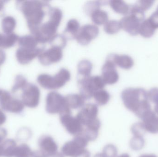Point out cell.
I'll list each match as a JSON object with an SVG mask.
<instances>
[{"mask_svg": "<svg viewBox=\"0 0 158 157\" xmlns=\"http://www.w3.org/2000/svg\"><path fill=\"white\" fill-rule=\"evenodd\" d=\"M121 99L125 108L141 120L152 111L148 92L143 88H126L122 92Z\"/></svg>", "mask_w": 158, "mask_h": 157, "instance_id": "6da1fadb", "label": "cell"}, {"mask_svg": "<svg viewBox=\"0 0 158 157\" xmlns=\"http://www.w3.org/2000/svg\"><path fill=\"white\" fill-rule=\"evenodd\" d=\"M17 5L27 20L30 31L39 27L43 24L51 8L47 1H18Z\"/></svg>", "mask_w": 158, "mask_h": 157, "instance_id": "7a4b0ae2", "label": "cell"}, {"mask_svg": "<svg viewBox=\"0 0 158 157\" xmlns=\"http://www.w3.org/2000/svg\"><path fill=\"white\" fill-rule=\"evenodd\" d=\"M62 17L63 13L61 9L57 7H51L49 20L39 27L31 30V33L40 44L44 45L57 34L56 32Z\"/></svg>", "mask_w": 158, "mask_h": 157, "instance_id": "3957f363", "label": "cell"}, {"mask_svg": "<svg viewBox=\"0 0 158 157\" xmlns=\"http://www.w3.org/2000/svg\"><path fill=\"white\" fill-rule=\"evenodd\" d=\"M88 142L82 134L75 136L73 140L63 145L61 149L62 153L67 157H90V152L85 149Z\"/></svg>", "mask_w": 158, "mask_h": 157, "instance_id": "277c9868", "label": "cell"}, {"mask_svg": "<svg viewBox=\"0 0 158 157\" xmlns=\"http://www.w3.org/2000/svg\"><path fill=\"white\" fill-rule=\"evenodd\" d=\"M80 95L85 99H91L94 93L103 89L106 86L101 76H95L77 80Z\"/></svg>", "mask_w": 158, "mask_h": 157, "instance_id": "5b68a950", "label": "cell"}, {"mask_svg": "<svg viewBox=\"0 0 158 157\" xmlns=\"http://www.w3.org/2000/svg\"><path fill=\"white\" fill-rule=\"evenodd\" d=\"M46 111L51 114H61L71 112L67 104L65 97L56 91H52L47 95Z\"/></svg>", "mask_w": 158, "mask_h": 157, "instance_id": "8992f818", "label": "cell"}, {"mask_svg": "<svg viewBox=\"0 0 158 157\" xmlns=\"http://www.w3.org/2000/svg\"><path fill=\"white\" fill-rule=\"evenodd\" d=\"M0 107L7 112L21 114L25 106L21 100L13 97L7 90L0 89Z\"/></svg>", "mask_w": 158, "mask_h": 157, "instance_id": "52a82bcc", "label": "cell"}, {"mask_svg": "<svg viewBox=\"0 0 158 157\" xmlns=\"http://www.w3.org/2000/svg\"><path fill=\"white\" fill-rule=\"evenodd\" d=\"M21 100L25 106L35 108L39 106L40 98V91L34 84L27 83L22 89Z\"/></svg>", "mask_w": 158, "mask_h": 157, "instance_id": "ba28073f", "label": "cell"}, {"mask_svg": "<svg viewBox=\"0 0 158 157\" xmlns=\"http://www.w3.org/2000/svg\"><path fill=\"white\" fill-rule=\"evenodd\" d=\"M60 120L69 133L75 136L82 133L83 126L77 117L72 116L71 112L60 114Z\"/></svg>", "mask_w": 158, "mask_h": 157, "instance_id": "9c48e42d", "label": "cell"}, {"mask_svg": "<svg viewBox=\"0 0 158 157\" xmlns=\"http://www.w3.org/2000/svg\"><path fill=\"white\" fill-rule=\"evenodd\" d=\"M98 107L97 104L88 103L81 108L76 117L83 126L86 127L98 119Z\"/></svg>", "mask_w": 158, "mask_h": 157, "instance_id": "30bf717a", "label": "cell"}, {"mask_svg": "<svg viewBox=\"0 0 158 157\" xmlns=\"http://www.w3.org/2000/svg\"><path fill=\"white\" fill-rule=\"evenodd\" d=\"M98 34L99 29L96 26L87 24L80 28L76 39L79 44L85 46L97 37Z\"/></svg>", "mask_w": 158, "mask_h": 157, "instance_id": "8fae6325", "label": "cell"}, {"mask_svg": "<svg viewBox=\"0 0 158 157\" xmlns=\"http://www.w3.org/2000/svg\"><path fill=\"white\" fill-rule=\"evenodd\" d=\"M63 57V49L56 46H52L48 49L44 50L38 58L42 65L47 66L60 61Z\"/></svg>", "mask_w": 158, "mask_h": 157, "instance_id": "7c38bea8", "label": "cell"}, {"mask_svg": "<svg viewBox=\"0 0 158 157\" xmlns=\"http://www.w3.org/2000/svg\"><path fill=\"white\" fill-rule=\"evenodd\" d=\"M44 45L35 49L19 47L16 52V57L18 62L21 65L28 64L35 58L38 57L45 50Z\"/></svg>", "mask_w": 158, "mask_h": 157, "instance_id": "4fadbf2b", "label": "cell"}, {"mask_svg": "<svg viewBox=\"0 0 158 157\" xmlns=\"http://www.w3.org/2000/svg\"><path fill=\"white\" fill-rule=\"evenodd\" d=\"M106 84L112 85L118 81L119 76L116 70V65L113 61L107 57L102 68V76Z\"/></svg>", "mask_w": 158, "mask_h": 157, "instance_id": "5bb4252c", "label": "cell"}, {"mask_svg": "<svg viewBox=\"0 0 158 157\" xmlns=\"http://www.w3.org/2000/svg\"><path fill=\"white\" fill-rule=\"evenodd\" d=\"M121 29L132 36L139 34V28L142 22L132 15L124 16L119 21Z\"/></svg>", "mask_w": 158, "mask_h": 157, "instance_id": "9a60e30c", "label": "cell"}, {"mask_svg": "<svg viewBox=\"0 0 158 157\" xmlns=\"http://www.w3.org/2000/svg\"><path fill=\"white\" fill-rule=\"evenodd\" d=\"M38 145L40 150L45 155H52L58 152V145L50 135H42L39 138Z\"/></svg>", "mask_w": 158, "mask_h": 157, "instance_id": "2e32d148", "label": "cell"}, {"mask_svg": "<svg viewBox=\"0 0 158 157\" xmlns=\"http://www.w3.org/2000/svg\"><path fill=\"white\" fill-rule=\"evenodd\" d=\"M142 123L146 132L151 134L158 133V116L151 111L142 119Z\"/></svg>", "mask_w": 158, "mask_h": 157, "instance_id": "e0dca14e", "label": "cell"}, {"mask_svg": "<svg viewBox=\"0 0 158 157\" xmlns=\"http://www.w3.org/2000/svg\"><path fill=\"white\" fill-rule=\"evenodd\" d=\"M107 57L113 61L116 66L118 65L122 69L129 70L131 69L134 64L132 58L128 55L110 54Z\"/></svg>", "mask_w": 158, "mask_h": 157, "instance_id": "ac0fdd59", "label": "cell"}, {"mask_svg": "<svg viewBox=\"0 0 158 157\" xmlns=\"http://www.w3.org/2000/svg\"><path fill=\"white\" fill-rule=\"evenodd\" d=\"M71 74L68 70L62 68L58 73L53 77V89H59L63 87L66 83L70 80Z\"/></svg>", "mask_w": 158, "mask_h": 157, "instance_id": "d6986e66", "label": "cell"}, {"mask_svg": "<svg viewBox=\"0 0 158 157\" xmlns=\"http://www.w3.org/2000/svg\"><path fill=\"white\" fill-rule=\"evenodd\" d=\"M100 126L101 122L99 119H97L86 126L82 134L89 142L95 141L98 136Z\"/></svg>", "mask_w": 158, "mask_h": 157, "instance_id": "ffe728a7", "label": "cell"}, {"mask_svg": "<svg viewBox=\"0 0 158 157\" xmlns=\"http://www.w3.org/2000/svg\"><path fill=\"white\" fill-rule=\"evenodd\" d=\"M17 144L14 139L5 140L0 144V157H14Z\"/></svg>", "mask_w": 158, "mask_h": 157, "instance_id": "44dd1931", "label": "cell"}, {"mask_svg": "<svg viewBox=\"0 0 158 157\" xmlns=\"http://www.w3.org/2000/svg\"><path fill=\"white\" fill-rule=\"evenodd\" d=\"M80 28V24L77 19H70L68 22L63 35L66 38L68 39H76Z\"/></svg>", "mask_w": 158, "mask_h": 157, "instance_id": "7402d4cb", "label": "cell"}, {"mask_svg": "<svg viewBox=\"0 0 158 157\" xmlns=\"http://www.w3.org/2000/svg\"><path fill=\"white\" fill-rule=\"evenodd\" d=\"M65 97L67 104L70 109H77L85 105L84 99L79 94H69Z\"/></svg>", "mask_w": 158, "mask_h": 157, "instance_id": "603a6c76", "label": "cell"}, {"mask_svg": "<svg viewBox=\"0 0 158 157\" xmlns=\"http://www.w3.org/2000/svg\"><path fill=\"white\" fill-rule=\"evenodd\" d=\"M93 64L89 61L84 60L81 61L78 65L77 79L91 76Z\"/></svg>", "mask_w": 158, "mask_h": 157, "instance_id": "cb8c5ba5", "label": "cell"}, {"mask_svg": "<svg viewBox=\"0 0 158 157\" xmlns=\"http://www.w3.org/2000/svg\"><path fill=\"white\" fill-rule=\"evenodd\" d=\"M18 41L19 45L22 48L35 49L40 47V46L39 45L40 44L39 41L32 35L21 36L19 38Z\"/></svg>", "mask_w": 158, "mask_h": 157, "instance_id": "d4e9b609", "label": "cell"}, {"mask_svg": "<svg viewBox=\"0 0 158 157\" xmlns=\"http://www.w3.org/2000/svg\"><path fill=\"white\" fill-rule=\"evenodd\" d=\"M109 3L111 8L118 14L125 16L129 14L131 5H128L124 1L113 0L109 2Z\"/></svg>", "mask_w": 158, "mask_h": 157, "instance_id": "484cf974", "label": "cell"}, {"mask_svg": "<svg viewBox=\"0 0 158 157\" xmlns=\"http://www.w3.org/2000/svg\"><path fill=\"white\" fill-rule=\"evenodd\" d=\"M90 15L92 21L96 25H105L108 21L107 13L100 8H98L93 11Z\"/></svg>", "mask_w": 158, "mask_h": 157, "instance_id": "4316f807", "label": "cell"}, {"mask_svg": "<svg viewBox=\"0 0 158 157\" xmlns=\"http://www.w3.org/2000/svg\"><path fill=\"white\" fill-rule=\"evenodd\" d=\"M19 36L15 33L2 35V40L0 43V48L9 49L15 46L16 42L18 41Z\"/></svg>", "mask_w": 158, "mask_h": 157, "instance_id": "83f0119b", "label": "cell"}, {"mask_svg": "<svg viewBox=\"0 0 158 157\" xmlns=\"http://www.w3.org/2000/svg\"><path fill=\"white\" fill-rule=\"evenodd\" d=\"M16 26V21L13 17L8 16L3 18L2 21V27L4 34L13 33Z\"/></svg>", "mask_w": 158, "mask_h": 157, "instance_id": "f1b7e54d", "label": "cell"}, {"mask_svg": "<svg viewBox=\"0 0 158 157\" xmlns=\"http://www.w3.org/2000/svg\"><path fill=\"white\" fill-rule=\"evenodd\" d=\"M156 29L152 26L148 19H145L141 23L139 34L144 38H150L155 34Z\"/></svg>", "mask_w": 158, "mask_h": 157, "instance_id": "f546056e", "label": "cell"}, {"mask_svg": "<svg viewBox=\"0 0 158 157\" xmlns=\"http://www.w3.org/2000/svg\"><path fill=\"white\" fill-rule=\"evenodd\" d=\"M97 105L99 106H104L107 104L110 99V95L109 93L103 89L95 91L93 96Z\"/></svg>", "mask_w": 158, "mask_h": 157, "instance_id": "4dcf8cb0", "label": "cell"}, {"mask_svg": "<svg viewBox=\"0 0 158 157\" xmlns=\"http://www.w3.org/2000/svg\"><path fill=\"white\" fill-rule=\"evenodd\" d=\"M38 84L46 89H54L53 77L47 74H42L37 77Z\"/></svg>", "mask_w": 158, "mask_h": 157, "instance_id": "1f68e13d", "label": "cell"}, {"mask_svg": "<svg viewBox=\"0 0 158 157\" xmlns=\"http://www.w3.org/2000/svg\"><path fill=\"white\" fill-rule=\"evenodd\" d=\"M33 151L27 144L22 143L17 146L14 157H32Z\"/></svg>", "mask_w": 158, "mask_h": 157, "instance_id": "d6a6232c", "label": "cell"}, {"mask_svg": "<svg viewBox=\"0 0 158 157\" xmlns=\"http://www.w3.org/2000/svg\"><path fill=\"white\" fill-rule=\"evenodd\" d=\"M104 29L106 33L112 35L118 32L121 27L119 21L110 20H108L104 25Z\"/></svg>", "mask_w": 158, "mask_h": 157, "instance_id": "836d02e7", "label": "cell"}, {"mask_svg": "<svg viewBox=\"0 0 158 157\" xmlns=\"http://www.w3.org/2000/svg\"><path fill=\"white\" fill-rule=\"evenodd\" d=\"M27 83V81L25 77L22 75H18L15 78V83L11 91L15 94L20 89L22 90Z\"/></svg>", "mask_w": 158, "mask_h": 157, "instance_id": "e575fe53", "label": "cell"}, {"mask_svg": "<svg viewBox=\"0 0 158 157\" xmlns=\"http://www.w3.org/2000/svg\"><path fill=\"white\" fill-rule=\"evenodd\" d=\"M145 143V141L143 137L134 136L130 141V146L132 150L139 151L143 148Z\"/></svg>", "mask_w": 158, "mask_h": 157, "instance_id": "d590c367", "label": "cell"}, {"mask_svg": "<svg viewBox=\"0 0 158 157\" xmlns=\"http://www.w3.org/2000/svg\"><path fill=\"white\" fill-rule=\"evenodd\" d=\"M49 43L52 46H56L63 49L67 45V39L63 35L56 34L52 39Z\"/></svg>", "mask_w": 158, "mask_h": 157, "instance_id": "8d00e7d4", "label": "cell"}, {"mask_svg": "<svg viewBox=\"0 0 158 157\" xmlns=\"http://www.w3.org/2000/svg\"><path fill=\"white\" fill-rule=\"evenodd\" d=\"M131 131L135 136L143 137L146 131L142 122H137L133 124L131 128Z\"/></svg>", "mask_w": 158, "mask_h": 157, "instance_id": "74e56055", "label": "cell"}, {"mask_svg": "<svg viewBox=\"0 0 158 157\" xmlns=\"http://www.w3.org/2000/svg\"><path fill=\"white\" fill-rule=\"evenodd\" d=\"M118 149L114 145L109 144L103 148L102 154L105 157H116L118 155Z\"/></svg>", "mask_w": 158, "mask_h": 157, "instance_id": "f35d334b", "label": "cell"}, {"mask_svg": "<svg viewBox=\"0 0 158 157\" xmlns=\"http://www.w3.org/2000/svg\"><path fill=\"white\" fill-rule=\"evenodd\" d=\"M102 2L100 1L88 2L85 6V11L87 14L90 15L93 11L98 8H100V6L103 4Z\"/></svg>", "mask_w": 158, "mask_h": 157, "instance_id": "ab89813d", "label": "cell"}, {"mask_svg": "<svg viewBox=\"0 0 158 157\" xmlns=\"http://www.w3.org/2000/svg\"><path fill=\"white\" fill-rule=\"evenodd\" d=\"M155 1H138L135 4V5L138 7L140 10L143 12H145L147 10L150 9L153 5H154Z\"/></svg>", "mask_w": 158, "mask_h": 157, "instance_id": "60d3db41", "label": "cell"}, {"mask_svg": "<svg viewBox=\"0 0 158 157\" xmlns=\"http://www.w3.org/2000/svg\"><path fill=\"white\" fill-rule=\"evenodd\" d=\"M148 99L149 101L154 103L156 105L158 104V88H151L148 92Z\"/></svg>", "mask_w": 158, "mask_h": 157, "instance_id": "b9f144b4", "label": "cell"}, {"mask_svg": "<svg viewBox=\"0 0 158 157\" xmlns=\"http://www.w3.org/2000/svg\"><path fill=\"white\" fill-rule=\"evenodd\" d=\"M31 132L27 128H22L19 131L18 134V139L19 140H27L30 138Z\"/></svg>", "mask_w": 158, "mask_h": 157, "instance_id": "7bdbcfd3", "label": "cell"}, {"mask_svg": "<svg viewBox=\"0 0 158 157\" xmlns=\"http://www.w3.org/2000/svg\"><path fill=\"white\" fill-rule=\"evenodd\" d=\"M147 19L150 25L156 30L158 29V13L157 11L152 14Z\"/></svg>", "mask_w": 158, "mask_h": 157, "instance_id": "ee69618b", "label": "cell"}, {"mask_svg": "<svg viewBox=\"0 0 158 157\" xmlns=\"http://www.w3.org/2000/svg\"><path fill=\"white\" fill-rule=\"evenodd\" d=\"M7 135V131L4 128H0V144L4 141Z\"/></svg>", "mask_w": 158, "mask_h": 157, "instance_id": "f6af8a7d", "label": "cell"}, {"mask_svg": "<svg viewBox=\"0 0 158 157\" xmlns=\"http://www.w3.org/2000/svg\"><path fill=\"white\" fill-rule=\"evenodd\" d=\"M6 120V116L4 112L0 109V126L3 125Z\"/></svg>", "mask_w": 158, "mask_h": 157, "instance_id": "bcb514c9", "label": "cell"}, {"mask_svg": "<svg viewBox=\"0 0 158 157\" xmlns=\"http://www.w3.org/2000/svg\"><path fill=\"white\" fill-rule=\"evenodd\" d=\"M6 59V54L5 52L2 50L0 49V65H2L4 63Z\"/></svg>", "mask_w": 158, "mask_h": 157, "instance_id": "7dc6e473", "label": "cell"}, {"mask_svg": "<svg viewBox=\"0 0 158 157\" xmlns=\"http://www.w3.org/2000/svg\"><path fill=\"white\" fill-rule=\"evenodd\" d=\"M32 157H45V155L41 150H37L33 152Z\"/></svg>", "mask_w": 158, "mask_h": 157, "instance_id": "c3c4849f", "label": "cell"}, {"mask_svg": "<svg viewBox=\"0 0 158 157\" xmlns=\"http://www.w3.org/2000/svg\"><path fill=\"white\" fill-rule=\"evenodd\" d=\"M44 155H45V157H64V156L62 153L58 152L52 155H46L45 154Z\"/></svg>", "mask_w": 158, "mask_h": 157, "instance_id": "681fc988", "label": "cell"}, {"mask_svg": "<svg viewBox=\"0 0 158 157\" xmlns=\"http://www.w3.org/2000/svg\"><path fill=\"white\" fill-rule=\"evenodd\" d=\"M94 157H105L103 154L102 153H98L95 155Z\"/></svg>", "mask_w": 158, "mask_h": 157, "instance_id": "f907efd6", "label": "cell"}, {"mask_svg": "<svg viewBox=\"0 0 158 157\" xmlns=\"http://www.w3.org/2000/svg\"><path fill=\"white\" fill-rule=\"evenodd\" d=\"M116 157H130V155L129 154H126V153H125V154H122V155H120L118 156H117Z\"/></svg>", "mask_w": 158, "mask_h": 157, "instance_id": "816d5d0a", "label": "cell"}, {"mask_svg": "<svg viewBox=\"0 0 158 157\" xmlns=\"http://www.w3.org/2000/svg\"><path fill=\"white\" fill-rule=\"evenodd\" d=\"M155 112L156 114L158 116V104L156 105L155 106Z\"/></svg>", "mask_w": 158, "mask_h": 157, "instance_id": "f5cc1de1", "label": "cell"}, {"mask_svg": "<svg viewBox=\"0 0 158 157\" xmlns=\"http://www.w3.org/2000/svg\"><path fill=\"white\" fill-rule=\"evenodd\" d=\"M2 34H0V42H1V39H2Z\"/></svg>", "mask_w": 158, "mask_h": 157, "instance_id": "db71d44e", "label": "cell"}, {"mask_svg": "<svg viewBox=\"0 0 158 157\" xmlns=\"http://www.w3.org/2000/svg\"><path fill=\"white\" fill-rule=\"evenodd\" d=\"M156 11H157V12L158 13V6L157 8Z\"/></svg>", "mask_w": 158, "mask_h": 157, "instance_id": "11a10c76", "label": "cell"}]
</instances>
